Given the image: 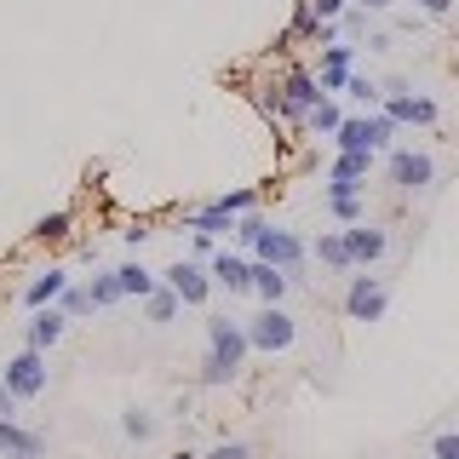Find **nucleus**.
<instances>
[{
  "label": "nucleus",
  "instance_id": "nucleus-9",
  "mask_svg": "<svg viewBox=\"0 0 459 459\" xmlns=\"http://www.w3.org/2000/svg\"><path fill=\"white\" fill-rule=\"evenodd\" d=\"M0 459H47V437L18 420H0Z\"/></svg>",
  "mask_w": 459,
  "mask_h": 459
},
{
  "label": "nucleus",
  "instance_id": "nucleus-19",
  "mask_svg": "<svg viewBox=\"0 0 459 459\" xmlns=\"http://www.w3.org/2000/svg\"><path fill=\"white\" fill-rule=\"evenodd\" d=\"M368 172H373V155H339L327 178H333V184H356V190H362V178H368Z\"/></svg>",
  "mask_w": 459,
  "mask_h": 459
},
{
  "label": "nucleus",
  "instance_id": "nucleus-33",
  "mask_svg": "<svg viewBox=\"0 0 459 459\" xmlns=\"http://www.w3.org/2000/svg\"><path fill=\"white\" fill-rule=\"evenodd\" d=\"M310 6H316V18H322V23H339L344 18V0H310Z\"/></svg>",
  "mask_w": 459,
  "mask_h": 459
},
{
  "label": "nucleus",
  "instance_id": "nucleus-17",
  "mask_svg": "<svg viewBox=\"0 0 459 459\" xmlns=\"http://www.w3.org/2000/svg\"><path fill=\"white\" fill-rule=\"evenodd\" d=\"M253 293L264 299V305H281V299H287V276L276 264H258V258H253Z\"/></svg>",
  "mask_w": 459,
  "mask_h": 459
},
{
  "label": "nucleus",
  "instance_id": "nucleus-2",
  "mask_svg": "<svg viewBox=\"0 0 459 459\" xmlns=\"http://www.w3.org/2000/svg\"><path fill=\"white\" fill-rule=\"evenodd\" d=\"M241 327H247V344H253V351H270V356H276V351H293V339H299V322L281 305H264L253 322H241Z\"/></svg>",
  "mask_w": 459,
  "mask_h": 459
},
{
  "label": "nucleus",
  "instance_id": "nucleus-15",
  "mask_svg": "<svg viewBox=\"0 0 459 459\" xmlns=\"http://www.w3.org/2000/svg\"><path fill=\"white\" fill-rule=\"evenodd\" d=\"M327 212H333L344 230L362 224V190H356V184H333V178H327Z\"/></svg>",
  "mask_w": 459,
  "mask_h": 459
},
{
  "label": "nucleus",
  "instance_id": "nucleus-14",
  "mask_svg": "<svg viewBox=\"0 0 459 459\" xmlns=\"http://www.w3.org/2000/svg\"><path fill=\"white\" fill-rule=\"evenodd\" d=\"M385 115H391V121L430 126V121H437V104H430V98H413V92H391V98H385Z\"/></svg>",
  "mask_w": 459,
  "mask_h": 459
},
{
  "label": "nucleus",
  "instance_id": "nucleus-20",
  "mask_svg": "<svg viewBox=\"0 0 459 459\" xmlns=\"http://www.w3.org/2000/svg\"><path fill=\"white\" fill-rule=\"evenodd\" d=\"M305 126H310L316 138H327V133H339V126H344V109L333 104V98H322V104H316V109L305 115Z\"/></svg>",
  "mask_w": 459,
  "mask_h": 459
},
{
  "label": "nucleus",
  "instance_id": "nucleus-16",
  "mask_svg": "<svg viewBox=\"0 0 459 459\" xmlns=\"http://www.w3.org/2000/svg\"><path fill=\"white\" fill-rule=\"evenodd\" d=\"M333 143H339V155H373L368 150V115H344V126L333 133Z\"/></svg>",
  "mask_w": 459,
  "mask_h": 459
},
{
  "label": "nucleus",
  "instance_id": "nucleus-13",
  "mask_svg": "<svg viewBox=\"0 0 459 459\" xmlns=\"http://www.w3.org/2000/svg\"><path fill=\"white\" fill-rule=\"evenodd\" d=\"M64 287H69V270L52 264V270H40V276L23 287V305H29V310H52L57 299H64Z\"/></svg>",
  "mask_w": 459,
  "mask_h": 459
},
{
  "label": "nucleus",
  "instance_id": "nucleus-26",
  "mask_svg": "<svg viewBox=\"0 0 459 459\" xmlns=\"http://www.w3.org/2000/svg\"><path fill=\"white\" fill-rule=\"evenodd\" d=\"M344 92H351L362 109H379V104H385V86H373L368 75H351V81H344Z\"/></svg>",
  "mask_w": 459,
  "mask_h": 459
},
{
  "label": "nucleus",
  "instance_id": "nucleus-21",
  "mask_svg": "<svg viewBox=\"0 0 459 459\" xmlns=\"http://www.w3.org/2000/svg\"><path fill=\"white\" fill-rule=\"evenodd\" d=\"M115 276H121V293H126V299H150L155 287H161V281H155V276H150L143 264H121Z\"/></svg>",
  "mask_w": 459,
  "mask_h": 459
},
{
  "label": "nucleus",
  "instance_id": "nucleus-3",
  "mask_svg": "<svg viewBox=\"0 0 459 459\" xmlns=\"http://www.w3.org/2000/svg\"><path fill=\"white\" fill-rule=\"evenodd\" d=\"M0 379H6V391L18 396V402H35V396H47V356H40V351H29V344H23V351L12 356L6 368H0Z\"/></svg>",
  "mask_w": 459,
  "mask_h": 459
},
{
  "label": "nucleus",
  "instance_id": "nucleus-18",
  "mask_svg": "<svg viewBox=\"0 0 459 459\" xmlns=\"http://www.w3.org/2000/svg\"><path fill=\"white\" fill-rule=\"evenodd\" d=\"M316 264H327V270H351V253H344V230H327V236H316Z\"/></svg>",
  "mask_w": 459,
  "mask_h": 459
},
{
  "label": "nucleus",
  "instance_id": "nucleus-30",
  "mask_svg": "<svg viewBox=\"0 0 459 459\" xmlns=\"http://www.w3.org/2000/svg\"><path fill=\"white\" fill-rule=\"evenodd\" d=\"M57 310H64V316H86V310H92V299H86V287H64V299H57Z\"/></svg>",
  "mask_w": 459,
  "mask_h": 459
},
{
  "label": "nucleus",
  "instance_id": "nucleus-29",
  "mask_svg": "<svg viewBox=\"0 0 459 459\" xmlns=\"http://www.w3.org/2000/svg\"><path fill=\"white\" fill-rule=\"evenodd\" d=\"M253 201H258V190H230V195L212 201V207H224V212H236V219H241V212H253Z\"/></svg>",
  "mask_w": 459,
  "mask_h": 459
},
{
  "label": "nucleus",
  "instance_id": "nucleus-31",
  "mask_svg": "<svg viewBox=\"0 0 459 459\" xmlns=\"http://www.w3.org/2000/svg\"><path fill=\"white\" fill-rule=\"evenodd\" d=\"M430 459H459V430H442V437L430 442Z\"/></svg>",
  "mask_w": 459,
  "mask_h": 459
},
{
  "label": "nucleus",
  "instance_id": "nucleus-4",
  "mask_svg": "<svg viewBox=\"0 0 459 459\" xmlns=\"http://www.w3.org/2000/svg\"><path fill=\"white\" fill-rule=\"evenodd\" d=\"M322 81L310 75V69H287L281 86H276V104H281V121H305V115L322 104Z\"/></svg>",
  "mask_w": 459,
  "mask_h": 459
},
{
  "label": "nucleus",
  "instance_id": "nucleus-5",
  "mask_svg": "<svg viewBox=\"0 0 459 459\" xmlns=\"http://www.w3.org/2000/svg\"><path fill=\"white\" fill-rule=\"evenodd\" d=\"M253 258H258V264H276V270H281V276H287V281H293V276H299V270H305V241H299V236H293V230H281V224H270V230H264V241H258V247H253Z\"/></svg>",
  "mask_w": 459,
  "mask_h": 459
},
{
  "label": "nucleus",
  "instance_id": "nucleus-34",
  "mask_svg": "<svg viewBox=\"0 0 459 459\" xmlns=\"http://www.w3.org/2000/svg\"><path fill=\"white\" fill-rule=\"evenodd\" d=\"M0 420H18V396L6 391V379H0Z\"/></svg>",
  "mask_w": 459,
  "mask_h": 459
},
{
  "label": "nucleus",
  "instance_id": "nucleus-11",
  "mask_svg": "<svg viewBox=\"0 0 459 459\" xmlns=\"http://www.w3.org/2000/svg\"><path fill=\"white\" fill-rule=\"evenodd\" d=\"M430 155H420V150H396L391 155V184H402V190H425L430 184Z\"/></svg>",
  "mask_w": 459,
  "mask_h": 459
},
{
  "label": "nucleus",
  "instance_id": "nucleus-27",
  "mask_svg": "<svg viewBox=\"0 0 459 459\" xmlns=\"http://www.w3.org/2000/svg\"><path fill=\"white\" fill-rule=\"evenodd\" d=\"M121 430H126L133 442L155 437V413H150V408H126V413H121Z\"/></svg>",
  "mask_w": 459,
  "mask_h": 459
},
{
  "label": "nucleus",
  "instance_id": "nucleus-32",
  "mask_svg": "<svg viewBox=\"0 0 459 459\" xmlns=\"http://www.w3.org/2000/svg\"><path fill=\"white\" fill-rule=\"evenodd\" d=\"M207 459H253V448H247V442H219Z\"/></svg>",
  "mask_w": 459,
  "mask_h": 459
},
{
  "label": "nucleus",
  "instance_id": "nucleus-23",
  "mask_svg": "<svg viewBox=\"0 0 459 459\" xmlns=\"http://www.w3.org/2000/svg\"><path fill=\"white\" fill-rule=\"evenodd\" d=\"M69 224H75V219H69V207L40 212V219H35V241H64V236H69Z\"/></svg>",
  "mask_w": 459,
  "mask_h": 459
},
{
  "label": "nucleus",
  "instance_id": "nucleus-6",
  "mask_svg": "<svg viewBox=\"0 0 459 459\" xmlns=\"http://www.w3.org/2000/svg\"><path fill=\"white\" fill-rule=\"evenodd\" d=\"M161 287H172V293H178V305H207L212 276L201 270V258H178V264L161 270Z\"/></svg>",
  "mask_w": 459,
  "mask_h": 459
},
{
  "label": "nucleus",
  "instance_id": "nucleus-35",
  "mask_svg": "<svg viewBox=\"0 0 459 459\" xmlns=\"http://www.w3.org/2000/svg\"><path fill=\"white\" fill-rule=\"evenodd\" d=\"M413 6H420V12H437V18H442V12H448L454 0H413Z\"/></svg>",
  "mask_w": 459,
  "mask_h": 459
},
{
  "label": "nucleus",
  "instance_id": "nucleus-25",
  "mask_svg": "<svg viewBox=\"0 0 459 459\" xmlns=\"http://www.w3.org/2000/svg\"><path fill=\"white\" fill-rule=\"evenodd\" d=\"M391 133H396V121H391L385 109H373V115H368V150H373V155L391 150Z\"/></svg>",
  "mask_w": 459,
  "mask_h": 459
},
{
  "label": "nucleus",
  "instance_id": "nucleus-10",
  "mask_svg": "<svg viewBox=\"0 0 459 459\" xmlns=\"http://www.w3.org/2000/svg\"><path fill=\"white\" fill-rule=\"evenodd\" d=\"M64 327H69V316L57 310V305H52V310H35V322L23 327V344H29V351H40V356H47L52 344L64 339Z\"/></svg>",
  "mask_w": 459,
  "mask_h": 459
},
{
  "label": "nucleus",
  "instance_id": "nucleus-1",
  "mask_svg": "<svg viewBox=\"0 0 459 459\" xmlns=\"http://www.w3.org/2000/svg\"><path fill=\"white\" fill-rule=\"evenodd\" d=\"M247 327L230 316H207V362H201V385H236L247 368Z\"/></svg>",
  "mask_w": 459,
  "mask_h": 459
},
{
  "label": "nucleus",
  "instance_id": "nucleus-12",
  "mask_svg": "<svg viewBox=\"0 0 459 459\" xmlns=\"http://www.w3.org/2000/svg\"><path fill=\"white\" fill-rule=\"evenodd\" d=\"M207 276L219 281V287H230V293H253V258H241V253H219Z\"/></svg>",
  "mask_w": 459,
  "mask_h": 459
},
{
  "label": "nucleus",
  "instance_id": "nucleus-28",
  "mask_svg": "<svg viewBox=\"0 0 459 459\" xmlns=\"http://www.w3.org/2000/svg\"><path fill=\"white\" fill-rule=\"evenodd\" d=\"M264 230H270V224L258 219V212H241V219H236V236H241V247H247V253L264 241Z\"/></svg>",
  "mask_w": 459,
  "mask_h": 459
},
{
  "label": "nucleus",
  "instance_id": "nucleus-7",
  "mask_svg": "<svg viewBox=\"0 0 459 459\" xmlns=\"http://www.w3.org/2000/svg\"><path fill=\"white\" fill-rule=\"evenodd\" d=\"M385 305H391V299H385L379 276H351V293H344V316H351V322H379Z\"/></svg>",
  "mask_w": 459,
  "mask_h": 459
},
{
  "label": "nucleus",
  "instance_id": "nucleus-36",
  "mask_svg": "<svg viewBox=\"0 0 459 459\" xmlns=\"http://www.w3.org/2000/svg\"><path fill=\"white\" fill-rule=\"evenodd\" d=\"M385 6H391V0H362V12H385Z\"/></svg>",
  "mask_w": 459,
  "mask_h": 459
},
{
  "label": "nucleus",
  "instance_id": "nucleus-22",
  "mask_svg": "<svg viewBox=\"0 0 459 459\" xmlns=\"http://www.w3.org/2000/svg\"><path fill=\"white\" fill-rule=\"evenodd\" d=\"M86 299H92V310H109L115 299H126V293H121V276H115V270H104V276H92V287H86Z\"/></svg>",
  "mask_w": 459,
  "mask_h": 459
},
{
  "label": "nucleus",
  "instance_id": "nucleus-24",
  "mask_svg": "<svg viewBox=\"0 0 459 459\" xmlns=\"http://www.w3.org/2000/svg\"><path fill=\"white\" fill-rule=\"evenodd\" d=\"M143 310H150V322H172L184 305H178V293H172V287H155V293L143 299Z\"/></svg>",
  "mask_w": 459,
  "mask_h": 459
},
{
  "label": "nucleus",
  "instance_id": "nucleus-8",
  "mask_svg": "<svg viewBox=\"0 0 459 459\" xmlns=\"http://www.w3.org/2000/svg\"><path fill=\"white\" fill-rule=\"evenodd\" d=\"M385 247H391V236H385L379 224H351V230H344V253H351V270H368L373 258H385Z\"/></svg>",
  "mask_w": 459,
  "mask_h": 459
}]
</instances>
